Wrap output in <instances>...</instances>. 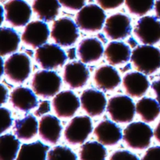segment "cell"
<instances>
[{
	"mask_svg": "<svg viewBox=\"0 0 160 160\" xmlns=\"http://www.w3.org/2000/svg\"><path fill=\"white\" fill-rule=\"evenodd\" d=\"M131 59L138 71L150 75L160 67V50L152 45H138L133 50Z\"/></svg>",
	"mask_w": 160,
	"mask_h": 160,
	"instance_id": "6da1fadb",
	"label": "cell"
},
{
	"mask_svg": "<svg viewBox=\"0 0 160 160\" xmlns=\"http://www.w3.org/2000/svg\"><path fill=\"white\" fill-rule=\"evenodd\" d=\"M154 132L148 124L144 122H134L124 129L123 139L129 148L144 150L149 147Z\"/></svg>",
	"mask_w": 160,
	"mask_h": 160,
	"instance_id": "7a4b0ae2",
	"label": "cell"
},
{
	"mask_svg": "<svg viewBox=\"0 0 160 160\" xmlns=\"http://www.w3.org/2000/svg\"><path fill=\"white\" fill-rule=\"evenodd\" d=\"M106 18V13L101 6L89 4L78 11L76 16V23L82 31L95 32L103 28Z\"/></svg>",
	"mask_w": 160,
	"mask_h": 160,
	"instance_id": "3957f363",
	"label": "cell"
},
{
	"mask_svg": "<svg viewBox=\"0 0 160 160\" xmlns=\"http://www.w3.org/2000/svg\"><path fill=\"white\" fill-rule=\"evenodd\" d=\"M62 84L60 77L50 70H40L34 75L31 86L34 93L44 98L53 97L59 92Z\"/></svg>",
	"mask_w": 160,
	"mask_h": 160,
	"instance_id": "277c9868",
	"label": "cell"
},
{
	"mask_svg": "<svg viewBox=\"0 0 160 160\" xmlns=\"http://www.w3.org/2000/svg\"><path fill=\"white\" fill-rule=\"evenodd\" d=\"M107 112L116 123H128L134 120L136 106L127 95H115L107 103Z\"/></svg>",
	"mask_w": 160,
	"mask_h": 160,
	"instance_id": "5b68a950",
	"label": "cell"
},
{
	"mask_svg": "<svg viewBox=\"0 0 160 160\" xmlns=\"http://www.w3.org/2000/svg\"><path fill=\"white\" fill-rule=\"evenodd\" d=\"M31 70V59L25 53H13L5 62V74L14 83L24 82Z\"/></svg>",
	"mask_w": 160,
	"mask_h": 160,
	"instance_id": "8992f818",
	"label": "cell"
},
{
	"mask_svg": "<svg viewBox=\"0 0 160 160\" xmlns=\"http://www.w3.org/2000/svg\"><path fill=\"white\" fill-rule=\"evenodd\" d=\"M78 37V26L72 19L62 17L53 23L51 38L57 45L70 46L77 42Z\"/></svg>",
	"mask_w": 160,
	"mask_h": 160,
	"instance_id": "52a82bcc",
	"label": "cell"
},
{
	"mask_svg": "<svg viewBox=\"0 0 160 160\" xmlns=\"http://www.w3.org/2000/svg\"><path fill=\"white\" fill-rule=\"evenodd\" d=\"M35 60L45 70H54L62 67L67 61L65 52L56 44H46L38 47L34 54Z\"/></svg>",
	"mask_w": 160,
	"mask_h": 160,
	"instance_id": "ba28073f",
	"label": "cell"
},
{
	"mask_svg": "<svg viewBox=\"0 0 160 160\" xmlns=\"http://www.w3.org/2000/svg\"><path fill=\"white\" fill-rule=\"evenodd\" d=\"M92 122L88 116L75 117L67 125L64 138L70 145L83 144L92 132Z\"/></svg>",
	"mask_w": 160,
	"mask_h": 160,
	"instance_id": "9c48e42d",
	"label": "cell"
},
{
	"mask_svg": "<svg viewBox=\"0 0 160 160\" xmlns=\"http://www.w3.org/2000/svg\"><path fill=\"white\" fill-rule=\"evenodd\" d=\"M4 9L6 20L16 28L28 24L32 15L31 6L24 0H9L5 3Z\"/></svg>",
	"mask_w": 160,
	"mask_h": 160,
	"instance_id": "30bf717a",
	"label": "cell"
},
{
	"mask_svg": "<svg viewBox=\"0 0 160 160\" xmlns=\"http://www.w3.org/2000/svg\"><path fill=\"white\" fill-rule=\"evenodd\" d=\"M134 33L142 43L155 45L160 41V21L152 16H145L138 21Z\"/></svg>",
	"mask_w": 160,
	"mask_h": 160,
	"instance_id": "8fae6325",
	"label": "cell"
},
{
	"mask_svg": "<svg viewBox=\"0 0 160 160\" xmlns=\"http://www.w3.org/2000/svg\"><path fill=\"white\" fill-rule=\"evenodd\" d=\"M81 106V100L71 91L56 94L52 99V108L58 117L62 119L73 117Z\"/></svg>",
	"mask_w": 160,
	"mask_h": 160,
	"instance_id": "7c38bea8",
	"label": "cell"
},
{
	"mask_svg": "<svg viewBox=\"0 0 160 160\" xmlns=\"http://www.w3.org/2000/svg\"><path fill=\"white\" fill-rule=\"evenodd\" d=\"M49 29L43 20H34L28 23L21 35V40L25 45L34 48L45 45L49 37Z\"/></svg>",
	"mask_w": 160,
	"mask_h": 160,
	"instance_id": "4fadbf2b",
	"label": "cell"
},
{
	"mask_svg": "<svg viewBox=\"0 0 160 160\" xmlns=\"http://www.w3.org/2000/svg\"><path fill=\"white\" fill-rule=\"evenodd\" d=\"M104 32L111 40H119L128 37L131 32V20L123 13H116L106 19Z\"/></svg>",
	"mask_w": 160,
	"mask_h": 160,
	"instance_id": "5bb4252c",
	"label": "cell"
},
{
	"mask_svg": "<svg viewBox=\"0 0 160 160\" xmlns=\"http://www.w3.org/2000/svg\"><path fill=\"white\" fill-rule=\"evenodd\" d=\"M80 100L82 109L90 117L102 115L107 104L104 94L93 88L84 90L81 94Z\"/></svg>",
	"mask_w": 160,
	"mask_h": 160,
	"instance_id": "9a60e30c",
	"label": "cell"
},
{
	"mask_svg": "<svg viewBox=\"0 0 160 160\" xmlns=\"http://www.w3.org/2000/svg\"><path fill=\"white\" fill-rule=\"evenodd\" d=\"M90 78V73L83 62H72L64 67L63 81L73 89L84 87Z\"/></svg>",
	"mask_w": 160,
	"mask_h": 160,
	"instance_id": "2e32d148",
	"label": "cell"
},
{
	"mask_svg": "<svg viewBox=\"0 0 160 160\" xmlns=\"http://www.w3.org/2000/svg\"><path fill=\"white\" fill-rule=\"evenodd\" d=\"M94 134L98 142L106 146H112L119 143L123 138L120 127L111 120H102L94 130Z\"/></svg>",
	"mask_w": 160,
	"mask_h": 160,
	"instance_id": "e0dca14e",
	"label": "cell"
},
{
	"mask_svg": "<svg viewBox=\"0 0 160 160\" xmlns=\"http://www.w3.org/2000/svg\"><path fill=\"white\" fill-rule=\"evenodd\" d=\"M123 87L128 95L134 98L142 97L149 88L150 84L145 73L131 72L123 77Z\"/></svg>",
	"mask_w": 160,
	"mask_h": 160,
	"instance_id": "ac0fdd59",
	"label": "cell"
},
{
	"mask_svg": "<svg viewBox=\"0 0 160 160\" xmlns=\"http://www.w3.org/2000/svg\"><path fill=\"white\" fill-rule=\"evenodd\" d=\"M62 129L59 120L52 115L43 116L39 121V136L42 140L51 145L59 142Z\"/></svg>",
	"mask_w": 160,
	"mask_h": 160,
	"instance_id": "d6986e66",
	"label": "cell"
},
{
	"mask_svg": "<svg viewBox=\"0 0 160 160\" xmlns=\"http://www.w3.org/2000/svg\"><path fill=\"white\" fill-rule=\"evenodd\" d=\"M34 91L28 88L18 87L9 95V102L15 109L28 112L38 106V99Z\"/></svg>",
	"mask_w": 160,
	"mask_h": 160,
	"instance_id": "ffe728a7",
	"label": "cell"
},
{
	"mask_svg": "<svg viewBox=\"0 0 160 160\" xmlns=\"http://www.w3.org/2000/svg\"><path fill=\"white\" fill-rule=\"evenodd\" d=\"M104 48L101 41L94 38L83 39L78 45V55L84 63H91L101 59Z\"/></svg>",
	"mask_w": 160,
	"mask_h": 160,
	"instance_id": "44dd1931",
	"label": "cell"
},
{
	"mask_svg": "<svg viewBox=\"0 0 160 160\" xmlns=\"http://www.w3.org/2000/svg\"><path fill=\"white\" fill-rule=\"evenodd\" d=\"M94 81L101 90L112 91L120 85L121 78L112 66L106 65L97 69L94 75Z\"/></svg>",
	"mask_w": 160,
	"mask_h": 160,
	"instance_id": "7402d4cb",
	"label": "cell"
},
{
	"mask_svg": "<svg viewBox=\"0 0 160 160\" xmlns=\"http://www.w3.org/2000/svg\"><path fill=\"white\" fill-rule=\"evenodd\" d=\"M105 57L111 65H120L128 62L131 57L130 46L122 42H111L104 52Z\"/></svg>",
	"mask_w": 160,
	"mask_h": 160,
	"instance_id": "603a6c76",
	"label": "cell"
},
{
	"mask_svg": "<svg viewBox=\"0 0 160 160\" xmlns=\"http://www.w3.org/2000/svg\"><path fill=\"white\" fill-rule=\"evenodd\" d=\"M39 123L35 117L29 114L23 119L16 120L13 126V131L16 137L20 140L28 141L34 138L38 131Z\"/></svg>",
	"mask_w": 160,
	"mask_h": 160,
	"instance_id": "cb8c5ba5",
	"label": "cell"
},
{
	"mask_svg": "<svg viewBox=\"0 0 160 160\" xmlns=\"http://www.w3.org/2000/svg\"><path fill=\"white\" fill-rule=\"evenodd\" d=\"M60 6L59 0H34L32 9L40 20L48 22L56 18Z\"/></svg>",
	"mask_w": 160,
	"mask_h": 160,
	"instance_id": "d4e9b609",
	"label": "cell"
},
{
	"mask_svg": "<svg viewBox=\"0 0 160 160\" xmlns=\"http://www.w3.org/2000/svg\"><path fill=\"white\" fill-rule=\"evenodd\" d=\"M136 112L145 123L153 122L160 114V106L156 100L144 97L136 104Z\"/></svg>",
	"mask_w": 160,
	"mask_h": 160,
	"instance_id": "484cf974",
	"label": "cell"
},
{
	"mask_svg": "<svg viewBox=\"0 0 160 160\" xmlns=\"http://www.w3.org/2000/svg\"><path fill=\"white\" fill-rule=\"evenodd\" d=\"M20 38L12 28H1L0 35V55L2 56L14 53L18 49Z\"/></svg>",
	"mask_w": 160,
	"mask_h": 160,
	"instance_id": "4316f807",
	"label": "cell"
},
{
	"mask_svg": "<svg viewBox=\"0 0 160 160\" xmlns=\"http://www.w3.org/2000/svg\"><path fill=\"white\" fill-rule=\"evenodd\" d=\"M48 149L49 148L48 145H44L41 142H35L31 144H23L20 147L17 159L45 160L47 159Z\"/></svg>",
	"mask_w": 160,
	"mask_h": 160,
	"instance_id": "83f0119b",
	"label": "cell"
},
{
	"mask_svg": "<svg viewBox=\"0 0 160 160\" xmlns=\"http://www.w3.org/2000/svg\"><path fill=\"white\" fill-rule=\"evenodd\" d=\"M20 143L12 134H2L0 138V160H14L17 158Z\"/></svg>",
	"mask_w": 160,
	"mask_h": 160,
	"instance_id": "f1b7e54d",
	"label": "cell"
},
{
	"mask_svg": "<svg viewBox=\"0 0 160 160\" xmlns=\"http://www.w3.org/2000/svg\"><path fill=\"white\" fill-rule=\"evenodd\" d=\"M106 156L107 150L99 142H86L79 152V158L82 160H104Z\"/></svg>",
	"mask_w": 160,
	"mask_h": 160,
	"instance_id": "f546056e",
	"label": "cell"
},
{
	"mask_svg": "<svg viewBox=\"0 0 160 160\" xmlns=\"http://www.w3.org/2000/svg\"><path fill=\"white\" fill-rule=\"evenodd\" d=\"M125 5L131 13L142 17L153 9L155 0H125Z\"/></svg>",
	"mask_w": 160,
	"mask_h": 160,
	"instance_id": "4dcf8cb0",
	"label": "cell"
},
{
	"mask_svg": "<svg viewBox=\"0 0 160 160\" xmlns=\"http://www.w3.org/2000/svg\"><path fill=\"white\" fill-rule=\"evenodd\" d=\"M47 159L48 160L53 159H78L77 155L70 148L67 146L58 145L54 147L52 149L48 151Z\"/></svg>",
	"mask_w": 160,
	"mask_h": 160,
	"instance_id": "1f68e13d",
	"label": "cell"
},
{
	"mask_svg": "<svg viewBox=\"0 0 160 160\" xmlns=\"http://www.w3.org/2000/svg\"><path fill=\"white\" fill-rule=\"evenodd\" d=\"M1 113V134H2L6 131H7L12 126V120L11 117V112L8 109L4 107H1L0 109Z\"/></svg>",
	"mask_w": 160,
	"mask_h": 160,
	"instance_id": "d6a6232c",
	"label": "cell"
},
{
	"mask_svg": "<svg viewBox=\"0 0 160 160\" xmlns=\"http://www.w3.org/2000/svg\"><path fill=\"white\" fill-rule=\"evenodd\" d=\"M61 6L71 10H80L85 5L86 0H59Z\"/></svg>",
	"mask_w": 160,
	"mask_h": 160,
	"instance_id": "836d02e7",
	"label": "cell"
},
{
	"mask_svg": "<svg viewBox=\"0 0 160 160\" xmlns=\"http://www.w3.org/2000/svg\"><path fill=\"white\" fill-rule=\"evenodd\" d=\"M110 160H120V159H131V160H138L139 158L134 153L131 152L127 150H120L116 151L112 153L109 157Z\"/></svg>",
	"mask_w": 160,
	"mask_h": 160,
	"instance_id": "e575fe53",
	"label": "cell"
},
{
	"mask_svg": "<svg viewBox=\"0 0 160 160\" xmlns=\"http://www.w3.org/2000/svg\"><path fill=\"white\" fill-rule=\"evenodd\" d=\"M124 1L125 0H96V2L103 9L109 10L120 7L123 4Z\"/></svg>",
	"mask_w": 160,
	"mask_h": 160,
	"instance_id": "d590c367",
	"label": "cell"
},
{
	"mask_svg": "<svg viewBox=\"0 0 160 160\" xmlns=\"http://www.w3.org/2000/svg\"><path fill=\"white\" fill-rule=\"evenodd\" d=\"M142 159H160V146H154L148 148Z\"/></svg>",
	"mask_w": 160,
	"mask_h": 160,
	"instance_id": "8d00e7d4",
	"label": "cell"
},
{
	"mask_svg": "<svg viewBox=\"0 0 160 160\" xmlns=\"http://www.w3.org/2000/svg\"><path fill=\"white\" fill-rule=\"evenodd\" d=\"M50 109H51L50 102L43 101L41 102L40 105H39L38 108L37 110L35 111L34 114L36 115V117H42L44 114H45L46 112H49Z\"/></svg>",
	"mask_w": 160,
	"mask_h": 160,
	"instance_id": "74e56055",
	"label": "cell"
},
{
	"mask_svg": "<svg viewBox=\"0 0 160 160\" xmlns=\"http://www.w3.org/2000/svg\"><path fill=\"white\" fill-rule=\"evenodd\" d=\"M151 88L153 90V92H154L155 95L156 96V100H157L160 106V80L152 82Z\"/></svg>",
	"mask_w": 160,
	"mask_h": 160,
	"instance_id": "f35d334b",
	"label": "cell"
},
{
	"mask_svg": "<svg viewBox=\"0 0 160 160\" xmlns=\"http://www.w3.org/2000/svg\"><path fill=\"white\" fill-rule=\"evenodd\" d=\"M1 93H2V105L6 103L8 99V90L3 84H1Z\"/></svg>",
	"mask_w": 160,
	"mask_h": 160,
	"instance_id": "ab89813d",
	"label": "cell"
},
{
	"mask_svg": "<svg viewBox=\"0 0 160 160\" xmlns=\"http://www.w3.org/2000/svg\"><path fill=\"white\" fill-rule=\"evenodd\" d=\"M154 137L155 138H156V140L159 143H160V120L157 126H156V128H155Z\"/></svg>",
	"mask_w": 160,
	"mask_h": 160,
	"instance_id": "60d3db41",
	"label": "cell"
},
{
	"mask_svg": "<svg viewBox=\"0 0 160 160\" xmlns=\"http://www.w3.org/2000/svg\"><path fill=\"white\" fill-rule=\"evenodd\" d=\"M155 12L158 19H160V0H157L155 3Z\"/></svg>",
	"mask_w": 160,
	"mask_h": 160,
	"instance_id": "b9f144b4",
	"label": "cell"
},
{
	"mask_svg": "<svg viewBox=\"0 0 160 160\" xmlns=\"http://www.w3.org/2000/svg\"><path fill=\"white\" fill-rule=\"evenodd\" d=\"M4 11H5L4 6H1V18H2L1 23H2V22H3V20H4Z\"/></svg>",
	"mask_w": 160,
	"mask_h": 160,
	"instance_id": "7bdbcfd3",
	"label": "cell"
}]
</instances>
